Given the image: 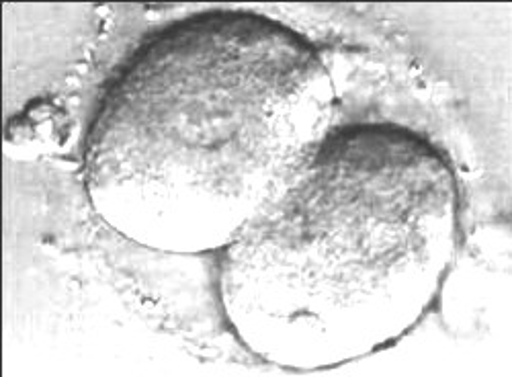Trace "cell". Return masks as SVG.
Instances as JSON below:
<instances>
[{
	"instance_id": "cell-1",
	"label": "cell",
	"mask_w": 512,
	"mask_h": 377,
	"mask_svg": "<svg viewBox=\"0 0 512 377\" xmlns=\"http://www.w3.org/2000/svg\"><path fill=\"white\" fill-rule=\"evenodd\" d=\"M334 89L310 41L246 11L150 35L107 85L84 146L97 212L144 246L226 248L326 138Z\"/></svg>"
},
{
	"instance_id": "cell-2",
	"label": "cell",
	"mask_w": 512,
	"mask_h": 377,
	"mask_svg": "<svg viewBox=\"0 0 512 377\" xmlns=\"http://www.w3.org/2000/svg\"><path fill=\"white\" fill-rule=\"evenodd\" d=\"M459 244L449 160L396 125L318 144L226 246L222 300L256 355L318 369L398 341L431 308Z\"/></svg>"
}]
</instances>
